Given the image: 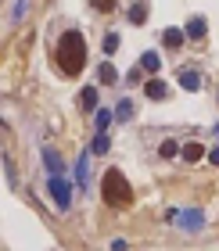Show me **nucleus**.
Segmentation results:
<instances>
[{
  "label": "nucleus",
  "mask_w": 219,
  "mask_h": 251,
  "mask_svg": "<svg viewBox=\"0 0 219 251\" xmlns=\"http://www.w3.org/2000/svg\"><path fill=\"white\" fill-rule=\"evenodd\" d=\"M180 154H183V162H198V158H201V144H187Z\"/></svg>",
  "instance_id": "nucleus-17"
},
{
  "label": "nucleus",
  "mask_w": 219,
  "mask_h": 251,
  "mask_svg": "<svg viewBox=\"0 0 219 251\" xmlns=\"http://www.w3.org/2000/svg\"><path fill=\"white\" fill-rule=\"evenodd\" d=\"M101 198H105V204H111V208H130V204H133L130 179H126L119 169H108L105 179H101Z\"/></svg>",
  "instance_id": "nucleus-2"
},
{
  "label": "nucleus",
  "mask_w": 219,
  "mask_h": 251,
  "mask_svg": "<svg viewBox=\"0 0 219 251\" xmlns=\"http://www.w3.org/2000/svg\"><path fill=\"white\" fill-rule=\"evenodd\" d=\"M176 151H180V147H176V144H172V140H165L162 147H158V154H162V158H172V154H176Z\"/></svg>",
  "instance_id": "nucleus-20"
},
{
  "label": "nucleus",
  "mask_w": 219,
  "mask_h": 251,
  "mask_svg": "<svg viewBox=\"0 0 219 251\" xmlns=\"http://www.w3.org/2000/svg\"><path fill=\"white\" fill-rule=\"evenodd\" d=\"M180 83H183V90H201V75L194 68H187V72H180Z\"/></svg>",
  "instance_id": "nucleus-8"
},
{
  "label": "nucleus",
  "mask_w": 219,
  "mask_h": 251,
  "mask_svg": "<svg viewBox=\"0 0 219 251\" xmlns=\"http://www.w3.org/2000/svg\"><path fill=\"white\" fill-rule=\"evenodd\" d=\"M144 94L151 97V100H165V97H169V86L162 83V79H151V83L144 86Z\"/></svg>",
  "instance_id": "nucleus-5"
},
{
  "label": "nucleus",
  "mask_w": 219,
  "mask_h": 251,
  "mask_svg": "<svg viewBox=\"0 0 219 251\" xmlns=\"http://www.w3.org/2000/svg\"><path fill=\"white\" fill-rule=\"evenodd\" d=\"M90 7H94V11H111L115 0H90Z\"/></svg>",
  "instance_id": "nucleus-21"
},
{
  "label": "nucleus",
  "mask_w": 219,
  "mask_h": 251,
  "mask_svg": "<svg viewBox=\"0 0 219 251\" xmlns=\"http://www.w3.org/2000/svg\"><path fill=\"white\" fill-rule=\"evenodd\" d=\"M43 162L51 173H61V154H54V147H43Z\"/></svg>",
  "instance_id": "nucleus-13"
},
{
  "label": "nucleus",
  "mask_w": 219,
  "mask_h": 251,
  "mask_svg": "<svg viewBox=\"0 0 219 251\" xmlns=\"http://www.w3.org/2000/svg\"><path fill=\"white\" fill-rule=\"evenodd\" d=\"M108 133L105 129H97V136H94V144H90V151H94V154H108Z\"/></svg>",
  "instance_id": "nucleus-10"
},
{
  "label": "nucleus",
  "mask_w": 219,
  "mask_h": 251,
  "mask_svg": "<svg viewBox=\"0 0 219 251\" xmlns=\"http://www.w3.org/2000/svg\"><path fill=\"white\" fill-rule=\"evenodd\" d=\"M79 104H83L86 111H94V108H97V90H94V86H86L83 94H79Z\"/></svg>",
  "instance_id": "nucleus-14"
},
{
  "label": "nucleus",
  "mask_w": 219,
  "mask_h": 251,
  "mask_svg": "<svg viewBox=\"0 0 219 251\" xmlns=\"http://www.w3.org/2000/svg\"><path fill=\"white\" fill-rule=\"evenodd\" d=\"M54 65L61 68L65 75H79L86 68V36L79 29H68L57 36L54 43Z\"/></svg>",
  "instance_id": "nucleus-1"
},
{
  "label": "nucleus",
  "mask_w": 219,
  "mask_h": 251,
  "mask_svg": "<svg viewBox=\"0 0 219 251\" xmlns=\"http://www.w3.org/2000/svg\"><path fill=\"white\" fill-rule=\"evenodd\" d=\"M51 198H54V204H57V212H65L68 201H72V198H68V183L61 179V173L51 176Z\"/></svg>",
  "instance_id": "nucleus-3"
},
{
  "label": "nucleus",
  "mask_w": 219,
  "mask_h": 251,
  "mask_svg": "<svg viewBox=\"0 0 219 251\" xmlns=\"http://www.w3.org/2000/svg\"><path fill=\"white\" fill-rule=\"evenodd\" d=\"M205 29H209V22H205L201 15H194V18L187 22V29H183V32H187L191 40H201V36H205Z\"/></svg>",
  "instance_id": "nucleus-4"
},
{
  "label": "nucleus",
  "mask_w": 219,
  "mask_h": 251,
  "mask_svg": "<svg viewBox=\"0 0 219 251\" xmlns=\"http://www.w3.org/2000/svg\"><path fill=\"white\" fill-rule=\"evenodd\" d=\"M115 119H119V122H130V119H133V104H130V100H119V108H115Z\"/></svg>",
  "instance_id": "nucleus-16"
},
{
  "label": "nucleus",
  "mask_w": 219,
  "mask_h": 251,
  "mask_svg": "<svg viewBox=\"0 0 219 251\" xmlns=\"http://www.w3.org/2000/svg\"><path fill=\"white\" fill-rule=\"evenodd\" d=\"M111 119H115V111H108V108H97V129H108V126H111Z\"/></svg>",
  "instance_id": "nucleus-18"
},
{
  "label": "nucleus",
  "mask_w": 219,
  "mask_h": 251,
  "mask_svg": "<svg viewBox=\"0 0 219 251\" xmlns=\"http://www.w3.org/2000/svg\"><path fill=\"white\" fill-rule=\"evenodd\" d=\"M144 18H147V0H137V4L130 7V22H133V25H140Z\"/></svg>",
  "instance_id": "nucleus-11"
},
{
  "label": "nucleus",
  "mask_w": 219,
  "mask_h": 251,
  "mask_svg": "<svg viewBox=\"0 0 219 251\" xmlns=\"http://www.w3.org/2000/svg\"><path fill=\"white\" fill-rule=\"evenodd\" d=\"M86 179H90V158L83 154V158L76 162V183H79V187H86Z\"/></svg>",
  "instance_id": "nucleus-7"
},
{
  "label": "nucleus",
  "mask_w": 219,
  "mask_h": 251,
  "mask_svg": "<svg viewBox=\"0 0 219 251\" xmlns=\"http://www.w3.org/2000/svg\"><path fill=\"white\" fill-rule=\"evenodd\" d=\"M140 68H147V72H151V75H155V72H158V68H162V58H158V54H155V50H147V54H144V58H140Z\"/></svg>",
  "instance_id": "nucleus-12"
},
{
  "label": "nucleus",
  "mask_w": 219,
  "mask_h": 251,
  "mask_svg": "<svg viewBox=\"0 0 219 251\" xmlns=\"http://www.w3.org/2000/svg\"><path fill=\"white\" fill-rule=\"evenodd\" d=\"M97 79H101L105 86H108V83H119V68H115L111 61H105V65L97 68Z\"/></svg>",
  "instance_id": "nucleus-6"
},
{
  "label": "nucleus",
  "mask_w": 219,
  "mask_h": 251,
  "mask_svg": "<svg viewBox=\"0 0 219 251\" xmlns=\"http://www.w3.org/2000/svg\"><path fill=\"white\" fill-rule=\"evenodd\" d=\"M183 36H187V32H180V29H165V32H162V43H165V47H180Z\"/></svg>",
  "instance_id": "nucleus-15"
},
{
  "label": "nucleus",
  "mask_w": 219,
  "mask_h": 251,
  "mask_svg": "<svg viewBox=\"0 0 219 251\" xmlns=\"http://www.w3.org/2000/svg\"><path fill=\"white\" fill-rule=\"evenodd\" d=\"M209 158H212V165H219V147H212V154H209Z\"/></svg>",
  "instance_id": "nucleus-22"
},
{
  "label": "nucleus",
  "mask_w": 219,
  "mask_h": 251,
  "mask_svg": "<svg viewBox=\"0 0 219 251\" xmlns=\"http://www.w3.org/2000/svg\"><path fill=\"white\" fill-rule=\"evenodd\" d=\"M176 219L183 223V230H198V226L205 223V215L201 212H187V215H176Z\"/></svg>",
  "instance_id": "nucleus-9"
},
{
  "label": "nucleus",
  "mask_w": 219,
  "mask_h": 251,
  "mask_svg": "<svg viewBox=\"0 0 219 251\" xmlns=\"http://www.w3.org/2000/svg\"><path fill=\"white\" fill-rule=\"evenodd\" d=\"M115 50H119V36L108 32V36H105V54H115Z\"/></svg>",
  "instance_id": "nucleus-19"
}]
</instances>
